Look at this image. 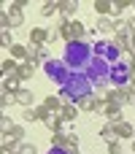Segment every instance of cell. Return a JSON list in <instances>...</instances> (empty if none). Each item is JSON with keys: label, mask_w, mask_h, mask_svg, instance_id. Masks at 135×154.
<instances>
[{"label": "cell", "mask_w": 135, "mask_h": 154, "mask_svg": "<svg viewBox=\"0 0 135 154\" xmlns=\"http://www.w3.org/2000/svg\"><path fill=\"white\" fill-rule=\"evenodd\" d=\"M92 57H95L92 43H87V41H73V43H65L62 62H65L73 73H87V68H89Z\"/></svg>", "instance_id": "obj_1"}, {"label": "cell", "mask_w": 135, "mask_h": 154, "mask_svg": "<svg viewBox=\"0 0 135 154\" xmlns=\"http://www.w3.org/2000/svg\"><path fill=\"white\" fill-rule=\"evenodd\" d=\"M92 92H95V87H92L89 76H87V73H73L70 81H68L57 95H60L62 103H76V100H81L84 95H92Z\"/></svg>", "instance_id": "obj_2"}, {"label": "cell", "mask_w": 135, "mask_h": 154, "mask_svg": "<svg viewBox=\"0 0 135 154\" xmlns=\"http://www.w3.org/2000/svg\"><path fill=\"white\" fill-rule=\"evenodd\" d=\"M43 70H46V76H49V81H54L60 89L70 81V76H73V70L62 62V60H49L46 65H43Z\"/></svg>", "instance_id": "obj_3"}, {"label": "cell", "mask_w": 135, "mask_h": 154, "mask_svg": "<svg viewBox=\"0 0 135 154\" xmlns=\"http://www.w3.org/2000/svg\"><path fill=\"white\" fill-rule=\"evenodd\" d=\"M108 73H111V65H108L103 57H92V62H89V68H87V76H89V81H92V87H95L97 81L108 79Z\"/></svg>", "instance_id": "obj_4"}, {"label": "cell", "mask_w": 135, "mask_h": 154, "mask_svg": "<svg viewBox=\"0 0 135 154\" xmlns=\"http://www.w3.org/2000/svg\"><path fill=\"white\" fill-rule=\"evenodd\" d=\"M130 68H127V62H116V65H111V73H108V81H111V87H130Z\"/></svg>", "instance_id": "obj_5"}, {"label": "cell", "mask_w": 135, "mask_h": 154, "mask_svg": "<svg viewBox=\"0 0 135 154\" xmlns=\"http://www.w3.org/2000/svg\"><path fill=\"white\" fill-rule=\"evenodd\" d=\"M130 95H133V89L130 87H111L108 89V95H106V103H114V106H130Z\"/></svg>", "instance_id": "obj_6"}, {"label": "cell", "mask_w": 135, "mask_h": 154, "mask_svg": "<svg viewBox=\"0 0 135 154\" xmlns=\"http://www.w3.org/2000/svg\"><path fill=\"white\" fill-rule=\"evenodd\" d=\"M76 11H78V0H60V19L73 22L76 19Z\"/></svg>", "instance_id": "obj_7"}, {"label": "cell", "mask_w": 135, "mask_h": 154, "mask_svg": "<svg viewBox=\"0 0 135 154\" xmlns=\"http://www.w3.org/2000/svg\"><path fill=\"white\" fill-rule=\"evenodd\" d=\"M103 116H106L111 125H119V122H124L122 106H114V103H106V108H103Z\"/></svg>", "instance_id": "obj_8"}, {"label": "cell", "mask_w": 135, "mask_h": 154, "mask_svg": "<svg viewBox=\"0 0 135 154\" xmlns=\"http://www.w3.org/2000/svg\"><path fill=\"white\" fill-rule=\"evenodd\" d=\"M46 116H49V111L43 108V103L32 106V108H24V122H43Z\"/></svg>", "instance_id": "obj_9"}, {"label": "cell", "mask_w": 135, "mask_h": 154, "mask_svg": "<svg viewBox=\"0 0 135 154\" xmlns=\"http://www.w3.org/2000/svg\"><path fill=\"white\" fill-rule=\"evenodd\" d=\"M5 14H8L11 30H14V27H22V24H24V11H22L19 5H14V3H11V8H5Z\"/></svg>", "instance_id": "obj_10"}, {"label": "cell", "mask_w": 135, "mask_h": 154, "mask_svg": "<svg viewBox=\"0 0 135 154\" xmlns=\"http://www.w3.org/2000/svg\"><path fill=\"white\" fill-rule=\"evenodd\" d=\"M30 43H35V46H49V30L32 27V30H30Z\"/></svg>", "instance_id": "obj_11"}, {"label": "cell", "mask_w": 135, "mask_h": 154, "mask_svg": "<svg viewBox=\"0 0 135 154\" xmlns=\"http://www.w3.org/2000/svg\"><path fill=\"white\" fill-rule=\"evenodd\" d=\"M16 106H24V108H32V106H35V95H32V89L22 87V89L16 92Z\"/></svg>", "instance_id": "obj_12"}, {"label": "cell", "mask_w": 135, "mask_h": 154, "mask_svg": "<svg viewBox=\"0 0 135 154\" xmlns=\"http://www.w3.org/2000/svg\"><path fill=\"white\" fill-rule=\"evenodd\" d=\"M62 106H65V103L60 100V95H46V97H43V108H46L49 114H60Z\"/></svg>", "instance_id": "obj_13"}, {"label": "cell", "mask_w": 135, "mask_h": 154, "mask_svg": "<svg viewBox=\"0 0 135 154\" xmlns=\"http://www.w3.org/2000/svg\"><path fill=\"white\" fill-rule=\"evenodd\" d=\"M76 106H78V111L95 114V108H97V95H95V92H92V95H84L81 100H76Z\"/></svg>", "instance_id": "obj_14"}, {"label": "cell", "mask_w": 135, "mask_h": 154, "mask_svg": "<svg viewBox=\"0 0 135 154\" xmlns=\"http://www.w3.org/2000/svg\"><path fill=\"white\" fill-rule=\"evenodd\" d=\"M60 116H62V122H65V125H73V122H76V116H78V106H76V103H65V106H62V111H60Z\"/></svg>", "instance_id": "obj_15"}, {"label": "cell", "mask_w": 135, "mask_h": 154, "mask_svg": "<svg viewBox=\"0 0 135 154\" xmlns=\"http://www.w3.org/2000/svg\"><path fill=\"white\" fill-rule=\"evenodd\" d=\"M43 125H46V130H51V133H62V130H65V122H62L60 114H49V116L43 119Z\"/></svg>", "instance_id": "obj_16"}, {"label": "cell", "mask_w": 135, "mask_h": 154, "mask_svg": "<svg viewBox=\"0 0 135 154\" xmlns=\"http://www.w3.org/2000/svg\"><path fill=\"white\" fill-rule=\"evenodd\" d=\"M92 5H95V16L97 19L100 16H111V11H114V0H95Z\"/></svg>", "instance_id": "obj_17"}, {"label": "cell", "mask_w": 135, "mask_h": 154, "mask_svg": "<svg viewBox=\"0 0 135 154\" xmlns=\"http://www.w3.org/2000/svg\"><path fill=\"white\" fill-rule=\"evenodd\" d=\"M95 30H97L100 35H111V32H116V30H114V19H111V16H100V19L95 22Z\"/></svg>", "instance_id": "obj_18"}, {"label": "cell", "mask_w": 135, "mask_h": 154, "mask_svg": "<svg viewBox=\"0 0 135 154\" xmlns=\"http://www.w3.org/2000/svg\"><path fill=\"white\" fill-rule=\"evenodd\" d=\"M19 65L22 62H16V60H3V65H0V70H3V79H11V76H19Z\"/></svg>", "instance_id": "obj_19"}, {"label": "cell", "mask_w": 135, "mask_h": 154, "mask_svg": "<svg viewBox=\"0 0 135 154\" xmlns=\"http://www.w3.org/2000/svg\"><path fill=\"white\" fill-rule=\"evenodd\" d=\"M116 138H135V125L133 122H119L116 125Z\"/></svg>", "instance_id": "obj_20"}, {"label": "cell", "mask_w": 135, "mask_h": 154, "mask_svg": "<svg viewBox=\"0 0 135 154\" xmlns=\"http://www.w3.org/2000/svg\"><path fill=\"white\" fill-rule=\"evenodd\" d=\"M111 46L119 49L122 54H130V49H133V46H130V38H124V35H114V38H111Z\"/></svg>", "instance_id": "obj_21"}, {"label": "cell", "mask_w": 135, "mask_h": 154, "mask_svg": "<svg viewBox=\"0 0 135 154\" xmlns=\"http://www.w3.org/2000/svg\"><path fill=\"white\" fill-rule=\"evenodd\" d=\"M92 51H95V57H103V60H106V54L111 51V41H106V38L95 41V43H92Z\"/></svg>", "instance_id": "obj_22"}, {"label": "cell", "mask_w": 135, "mask_h": 154, "mask_svg": "<svg viewBox=\"0 0 135 154\" xmlns=\"http://www.w3.org/2000/svg\"><path fill=\"white\" fill-rule=\"evenodd\" d=\"M27 57H30V49L22 46V43H14V49H11V60H16V62H27Z\"/></svg>", "instance_id": "obj_23"}, {"label": "cell", "mask_w": 135, "mask_h": 154, "mask_svg": "<svg viewBox=\"0 0 135 154\" xmlns=\"http://www.w3.org/2000/svg\"><path fill=\"white\" fill-rule=\"evenodd\" d=\"M100 138H103L106 143H111V141H119V138H116V125L106 122V125L100 127Z\"/></svg>", "instance_id": "obj_24"}, {"label": "cell", "mask_w": 135, "mask_h": 154, "mask_svg": "<svg viewBox=\"0 0 135 154\" xmlns=\"http://www.w3.org/2000/svg\"><path fill=\"white\" fill-rule=\"evenodd\" d=\"M54 14H60V0H46L43 5H41V16H54Z\"/></svg>", "instance_id": "obj_25"}, {"label": "cell", "mask_w": 135, "mask_h": 154, "mask_svg": "<svg viewBox=\"0 0 135 154\" xmlns=\"http://www.w3.org/2000/svg\"><path fill=\"white\" fill-rule=\"evenodd\" d=\"M49 143H51V149H68V133H51Z\"/></svg>", "instance_id": "obj_26"}, {"label": "cell", "mask_w": 135, "mask_h": 154, "mask_svg": "<svg viewBox=\"0 0 135 154\" xmlns=\"http://www.w3.org/2000/svg\"><path fill=\"white\" fill-rule=\"evenodd\" d=\"M130 5H133V0H114V11H111V16H114V19H122V14H124Z\"/></svg>", "instance_id": "obj_27"}, {"label": "cell", "mask_w": 135, "mask_h": 154, "mask_svg": "<svg viewBox=\"0 0 135 154\" xmlns=\"http://www.w3.org/2000/svg\"><path fill=\"white\" fill-rule=\"evenodd\" d=\"M19 89H22V79H19V76L3 79V92H19Z\"/></svg>", "instance_id": "obj_28"}, {"label": "cell", "mask_w": 135, "mask_h": 154, "mask_svg": "<svg viewBox=\"0 0 135 154\" xmlns=\"http://www.w3.org/2000/svg\"><path fill=\"white\" fill-rule=\"evenodd\" d=\"M35 68H38V65H32V62H22V65H19V79H22V84H24L27 79H32Z\"/></svg>", "instance_id": "obj_29"}, {"label": "cell", "mask_w": 135, "mask_h": 154, "mask_svg": "<svg viewBox=\"0 0 135 154\" xmlns=\"http://www.w3.org/2000/svg\"><path fill=\"white\" fill-rule=\"evenodd\" d=\"M19 146H22L19 141H14V138H3V152H0V154H16V152H19Z\"/></svg>", "instance_id": "obj_30"}, {"label": "cell", "mask_w": 135, "mask_h": 154, "mask_svg": "<svg viewBox=\"0 0 135 154\" xmlns=\"http://www.w3.org/2000/svg\"><path fill=\"white\" fill-rule=\"evenodd\" d=\"M0 43H3V49H8V51L14 49V43H16V41H14L11 30H0Z\"/></svg>", "instance_id": "obj_31"}, {"label": "cell", "mask_w": 135, "mask_h": 154, "mask_svg": "<svg viewBox=\"0 0 135 154\" xmlns=\"http://www.w3.org/2000/svg\"><path fill=\"white\" fill-rule=\"evenodd\" d=\"M0 106H3V111L11 108V106H16V92H3L0 95Z\"/></svg>", "instance_id": "obj_32"}, {"label": "cell", "mask_w": 135, "mask_h": 154, "mask_svg": "<svg viewBox=\"0 0 135 154\" xmlns=\"http://www.w3.org/2000/svg\"><path fill=\"white\" fill-rule=\"evenodd\" d=\"M14 127H16V125L11 122V116H8V114H3V116H0V130H3V135H5V138L11 135V130H14Z\"/></svg>", "instance_id": "obj_33"}, {"label": "cell", "mask_w": 135, "mask_h": 154, "mask_svg": "<svg viewBox=\"0 0 135 154\" xmlns=\"http://www.w3.org/2000/svg\"><path fill=\"white\" fill-rule=\"evenodd\" d=\"M8 138H14V141H19V143H24V127L22 125H16L14 130H11V135Z\"/></svg>", "instance_id": "obj_34"}, {"label": "cell", "mask_w": 135, "mask_h": 154, "mask_svg": "<svg viewBox=\"0 0 135 154\" xmlns=\"http://www.w3.org/2000/svg\"><path fill=\"white\" fill-rule=\"evenodd\" d=\"M19 152H22V154H38V146H35V143H22Z\"/></svg>", "instance_id": "obj_35"}, {"label": "cell", "mask_w": 135, "mask_h": 154, "mask_svg": "<svg viewBox=\"0 0 135 154\" xmlns=\"http://www.w3.org/2000/svg\"><path fill=\"white\" fill-rule=\"evenodd\" d=\"M108 154H124L122 152V143H119V141H111V143H108Z\"/></svg>", "instance_id": "obj_36"}, {"label": "cell", "mask_w": 135, "mask_h": 154, "mask_svg": "<svg viewBox=\"0 0 135 154\" xmlns=\"http://www.w3.org/2000/svg\"><path fill=\"white\" fill-rule=\"evenodd\" d=\"M0 30H11V22H8V14H5V8H3V14H0Z\"/></svg>", "instance_id": "obj_37"}, {"label": "cell", "mask_w": 135, "mask_h": 154, "mask_svg": "<svg viewBox=\"0 0 135 154\" xmlns=\"http://www.w3.org/2000/svg\"><path fill=\"white\" fill-rule=\"evenodd\" d=\"M78 143H81V138L76 133H68V146H78Z\"/></svg>", "instance_id": "obj_38"}, {"label": "cell", "mask_w": 135, "mask_h": 154, "mask_svg": "<svg viewBox=\"0 0 135 154\" xmlns=\"http://www.w3.org/2000/svg\"><path fill=\"white\" fill-rule=\"evenodd\" d=\"M124 62H127L130 73H135V54H127V57H124Z\"/></svg>", "instance_id": "obj_39"}, {"label": "cell", "mask_w": 135, "mask_h": 154, "mask_svg": "<svg viewBox=\"0 0 135 154\" xmlns=\"http://www.w3.org/2000/svg\"><path fill=\"white\" fill-rule=\"evenodd\" d=\"M46 154H68V152H65V149H49Z\"/></svg>", "instance_id": "obj_40"}, {"label": "cell", "mask_w": 135, "mask_h": 154, "mask_svg": "<svg viewBox=\"0 0 135 154\" xmlns=\"http://www.w3.org/2000/svg\"><path fill=\"white\" fill-rule=\"evenodd\" d=\"M130 89H133V92H135V73H133V76H130Z\"/></svg>", "instance_id": "obj_41"}, {"label": "cell", "mask_w": 135, "mask_h": 154, "mask_svg": "<svg viewBox=\"0 0 135 154\" xmlns=\"http://www.w3.org/2000/svg\"><path fill=\"white\" fill-rule=\"evenodd\" d=\"M130 106H135V92H133V95H130Z\"/></svg>", "instance_id": "obj_42"}, {"label": "cell", "mask_w": 135, "mask_h": 154, "mask_svg": "<svg viewBox=\"0 0 135 154\" xmlns=\"http://www.w3.org/2000/svg\"><path fill=\"white\" fill-rule=\"evenodd\" d=\"M133 154H135V138H133Z\"/></svg>", "instance_id": "obj_43"}, {"label": "cell", "mask_w": 135, "mask_h": 154, "mask_svg": "<svg viewBox=\"0 0 135 154\" xmlns=\"http://www.w3.org/2000/svg\"><path fill=\"white\" fill-rule=\"evenodd\" d=\"M133 8H135V0H133Z\"/></svg>", "instance_id": "obj_44"}, {"label": "cell", "mask_w": 135, "mask_h": 154, "mask_svg": "<svg viewBox=\"0 0 135 154\" xmlns=\"http://www.w3.org/2000/svg\"><path fill=\"white\" fill-rule=\"evenodd\" d=\"M16 154H22V152H16Z\"/></svg>", "instance_id": "obj_45"}, {"label": "cell", "mask_w": 135, "mask_h": 154, "mask_svg": "<svg viewBox=\"0 0 135 154\" xmlns=\"http://www.w3.org/2000/svg\"><path fill=\"white\" fill-rule=\"evenodd\" d=\"M133 125H135V122H133Z\"/></svg>", "instance_id": "obj_46"}]
</instances>
